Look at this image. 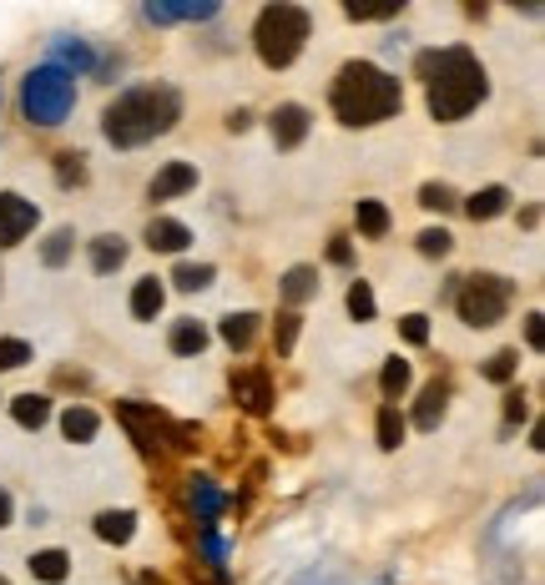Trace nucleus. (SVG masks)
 Instances as JSON below:
<instances>
[{"mask_svg":"<svg viewBox=\"0 0 545 585\" xmlns=\"http://www.w3.org/2000/svg\"><path fill=\"white\" fill-rule=\"evenodd\" d=\"M177 121H182V97H177V87L147 81V87H131L111 101L107 117H101V131H107L111 147L131 152V147H147V141L167 137Z\"/></svg>","mask_w":545,"mask_h":585,"instance_id":"f257e3e1","label":"nucleus"},{"mask_svg":"<svg viewBox=\"0 0 545 585\" xmlns=\"http://www.w3.org/2000/svg\"><path fill=\"white\" fill-rule=\"evenodd\" d=\"M419 71H425V81H429V111H435V121H465L469 111L485 101V91H490L485 66L475 61V51H465V46L425 51L419 56Z\"/></svg>","mask_w":545,"mask_h":585,"instance_id":"f03ea898","label":"nucleus"},{"mask_svg":"<svg viewBox=\"0 0 545 585\" xmlns=\"http://www.w3.org/2000/svg\"><path fill=\"white\" fill-rule=\"evenodd\" d=\"M334 117L344 127H379L404 107V87L374 61H349L334 81Z\"/></svg>","mask_w":545,"mask_h":585,"instance_id":"7ed1b4c3","label":"nucleus"},{"mask_svg":"<svg viewBox=\"0 0 545 585\" xmlns=\"http://www.w3.org/2000/svg\"><path fill=\"white\" fill-rule=\"evenodd\" d=\"M308 11L304 6H288V0H278V6H262L258 11V26H252V46H258L262 66H272V71H284V66L298 61V51H304L308 41Z\"/></svg>","mask_w":545,"mask_h":585,"instance_id":"20e7f679","label":"nucleus"},{"mask_svg":"<svg viewBox=\"0 0 545 585\" xmlns=\"http://www.w3.org/2000/svg\"><path fill=\"white\" fill-rule=\"evenodd\" d=\"M71 107H77V77H66L61 66L46 61L21 81V111L31 127H61Z\"/></svg>","mask_w":545,"mask_h":585,"instance_id":"39448f33","label":"nucleus"},{"mask_svg":"<svg viewBox=\"0 0 545 585\" xmlns=\"http://www.w3.org/2000/svg\"><path fill=\"white\" fill-rule=\"evenodd\" d=\"M449 298H455L459 318H465L469 328H490V324H501L505 308H511L515 282L501 278V272H475V278H455Z\"/></svg>","mask_w":545,"mask_h":585,"instance_id":"423d86ee","label":"nucleus"},{"mask_svg":"<svg viewBox=\"0 0 545 585\" xmlns=\"http://www.w3.org/2000/svg\"><path fill=\"white\" fill-rule=\"evenodd\" d=\"M117 414H121V424H127L131 439H137L147 455H152V449H162V445L197 449V429H192V424H172L162 409H147V404L127 399V404H117Z\"/></svg>","mask_w":545,"mask_h":585,"instance_id":"0eeeda50","label":"nucleus"},{"mask_svg":"<svg viewBox=\"0 0 545 585\" xmlns=\"http://www.w3.org/2000/svg\"><path fill=\"white\" fill-rule=\"evenodd\" d=\"M36 222H41L36 202H26L21 192H0V248H16Z\"/></svg>","mask_w":545,"mask_h":585,"instance_id":"6e6552de","label":"nucleus"},{"mask_svg":"<svg viewBox=\"0 0 545 585\" xmlns=\"http://www.w3.org/2000/svg\"><path fill=\"white\" fill-rule=\"evenodd\" d=\"M268 131H272V147H278V152H294L308 137V111L298 107V101H288V107H278L268 117Z\"/></svg>","mask_w":545,"mask_h":585,"instance_id":"1a4fd4ad","label":"nucleus"},{"mask_svg":"<svg viewBox=\"0 0 545 585\" xmlns=\"http://www.w3.org/2000/svg\"><path fill=\"white\" fill-rule=\"evenodd\" d=\"M232 399L248 414H268L272 409V379L268 369H238L232 374Z\"/></svg>","mask_w":545,"mask_h":585,"instance_id":"9d476101","label":"nucleus"},{"mask_svg":"<svg viewBox=\"0 0 545 585\" xmlns=\"http://www.w3.org/2000/svg\"><path fill=\"white\" fill-rule=\"evenodd\" d=\"M192 187H197V167H192V162H167L162 172L152 177L147 197H152V202H172V197L192 192Z\"/></svg>","mask_w":545,"mask_h":585,"instance_id":"9b49d317","label":"nucleus"},{"mask_svg":"<svg viewBox=\"0 0 545 585\" xmlns=\"http://www.w3.org/2000/svg\"><path fill=\"white\" fill-rule=\"evenodd\" d=\"M187 242H192V232H187V222H177V217H152V222H147V248L152 252H182Z\"/></svg>","mask_w":545,"mask_h":585,"instance_id":"f8f14e48","label":"nucleus"},{"mask_svg":"<svg viewBox=\"0 0 545 585\" xmlns=\"http://www.w3.org/2000/svg\"><path fill=\"white\" fill-rule=\"evenodd\" d=\"M212 16H218V6H212V0H202V6H162V0H152V6H147V21H152V26L212 21Z\"/></svg>","mask_w":545,"mask_h":585,"instance_id":"ddd939ff","label":"nucleus"},{"mask_svg":"<svg viewBox=\"0 0 545 585\" xmlns=\"http://www.w3.org/2000/svg\"><path fill=\"white\" fill-rule=\"evenodd\" d=\"M121 262H127V242H121L117 232H101V238H91V272H97V278L117 272Z\"/></svg>","mask_w":545,"mask_h":585,"instance_id":"4468645a","label":"nucleus"},{"mask_svg":"<svg viewBox=\"0 0 545 585\" xmlns=\"http://www.w3.org/2000/svg\"><path fill=\"white\" fill-rule=\"evenodd\" d=\"M51 66H61L66 77H77V71H91V66H97V56H91L87 41H71V36H66V41L51 46Z\"/></svg>","mask_w":545,"mask_h":585,"instance_id":"2eb2a0df","label":"nucleus"},{"mask_svg":"<svg viewBox=\"0 0 545 585\" xmlns=\"http://www.w3.org/2000/svg\"><path fill=\"white\" fill-rule=\"evenodd\" d=\"M167 344H172L177 358H197L202 348H208V328L197 324V318H177V324H172V338H167Z\"/></svg>","mask_w":545,"mask_h":585,"instance_id":"dca6fc26","label":"nucleus"},{"mask_svg":"<svg viewBox=\"0 0 545 585\" xmlns=\"http://www.w3.org/2000/svg\"><path fill=\"white\" fill-rule=\"evenodd\" d=\"M167 304V288L157 278H137V288H131V314L142 318V324H152L157 314H162Z\"/></svg>","mask_w":545,"mask_h":585,"instance_id":"f3484780","label":"nucleus"},{"mask_svg":"<svg viewBox=\"0 0 545 585\" xmlns=\"http://www.w3.org/2000/svg\"><path fill=\"white\" fill-rule=\"evenodd\" d=\"M97 429H101V419H97V409H87V404H71V409L61 414V434L71 439V445L97 439Z\"/></svg>","mask_w":545,"mask_h":585,"instance_id":"a211bd4d","label":"nucleus"},{"mask_svg":"<svg viewBox=\"0 0 545 585\" xmlns=\"http://www.w3.org/2000/svg\"><path fill=\"white\" fill-rule=\"evenodd\" d=\"M445 404H449V384H445V379L425 384V394H419V409H415L419 429H435V424L445 419Z\"/></svg>","mask_w":545,"mask_h":585,"instance_id":"6ab92c4d","label":"nucleus"},{"mask_svg":"<svg viewBox=\"0 0 545 585\" xmlns=\"http://www.w3.org/2000/svg\"><path fill=\"white\" fill-rule=\"evenodd\" d=\"M97 535L107 545H127L131 535H137V515H131V509H101V515H97Z\"/></svg>","mask_w":545,"mask_h":585,"instance_id":"aec40b11","label":"nucleus"},{"mask_svg":"<svg viewBox=\"0 0 545 585\" xmlns=\"http://www.w3.org/2000/svg\"><path fill=\"white\" fill-rule=\"evenodd\" d=\"M26 565H31V575L41 585H61L66 575H71V555H66V551H36Z\"/></svg>","mask_w":545,"mask_h":585,"instance_id":"412c9836","label":"nucleus"},{"mask_svg":"<svg viewBox=\"0 0 545 585\" xmlns=\"http://www.w3.org/2000/svg\"><path fill=\"white\" fill-rule=\"evenodd\" d=\"M505 207H511V187H480V192L465 202V212L475 217V222H490V217H501Z\"/></svg>","mask_w":545,"mask_h":585,"instance_id":"4be33fe9","label":"nucleus"},{"mask_svg":"<svg viewBox=\"0 0 545 585\" xmlns=\"http://www.w3.org/2000/svg\"><path fill=\"white\" fill-rule=\"evenodd\" d=\"M354 222H359L364 238H384V232H389V207L374 202V197H359V202H354Z\"/></svg>","mask_w":545,"mask_h":585,"instance_id":"5701e85b","label":"nucleus"},{"mask_svg":"<svg viewBox=\"0 0 545 585\" xmlns=\"http://www.w3.org/2000/svg\"><path fill=\"white\" fill-rule=\"evenodd\" d=\"M258 324H262L258 314H228V318H222V344L238 348V354H242V348H252V338H258Z\"/></svg>","mask_w":545,"mask_h":585,"instance_id":"b1692460","label":"nucleus"},{"mask_svg":"<svg viewBox=\"0 0 545 585\" xmlns=\"http://www.w3.org/2000/svg\"><path fill=\"white\" fill-rule=\"evenodd\" d=\"M11 414L21 429H41V424L51 419V399H46V394H21V399H11Z\"/></svg>","mask_w":545,"mask_h":585,"instance_id":"393cba45","label":"nucleus"},{"mask_svg":"<svg viewBox=\"0 0 545 585\" xmlns=\"http://www.w3.org/2000/svg\"><path fill=\"white\" fill-rule=\"evenodd\" d=\"M314 292H318V272L308 268V262H298V268L284 272V298L288 304H308Z\"/></svg>","mask_w":545,"mask_h":585,"instance_id":"a878e982","label":"nucleus"},{"mask_svg":"<svg viewBox=\"0 0 545 585\" xmlns=\"http://www.w3.org/2000/svg\"><path fill=\"white\" fill-rule=\"evenodd\" d=\"M212 278H218V268H212V262H177V272H172V282L182 292H202Z\"/></svg>","mask_w":545,"mask_h":585,"instance_id":"bb28decb","label":"nucleus"},{"mask_svg":"<svg viewBox=\"0 0 545 585\" xmlns=\"http://www.w3.org/2000/svg\"><path fill=\"white\" fill-rule=\"evenodd\" d=\"M71 252H77V232L61 228V232H51V238H46L41 262H46V268H66V262H71Z\"/></svg>","mask_w":545,"mask_h":585,"instance_id":"cd10ccee","label":"nucleus"},{"mask_svg":"<svg viewBox=\"0 0 545 585\" xmlns=\"http://www.w3.org/2000/svg\"><path fill=\"white\" fill-rule=\"evenodd\" d=\"M409 379H415V369H409L404 358H389V364H384V374H379V389H384V399L394 404L404 389H409Z\"/></svg>","mask_w":545,"mask_h":585,"instance_id":"c85d7f7f","label":"nucleus"},{"mask_svg":"<svg viewBox=\"0 0 545 585\" xmlns=\"http://www.w3.org/2000/svg\"><path fill=\"white\" fill-rule=\"evenodd\" d=\"M404 445V414L399 404H384L379 409V449H399Z\"/></svg>","mask_w":545,"mask_h":585,"instance_id":"c756f323","label":"nucleus"},{"mask_svg":"<svg viewBox=\"0 0 545 585\" xmlns=\"http://www.w3.org/2000/svg\"><path fill=\"white\" fill-rule=\"evenodd\" d=\"M192 509L202 515V525H212L222 515V495L208 485V479H192Z\"/></svg>","mask_w":545,"mask_h":585,"instance_id":"7c9ffc66","label":"nucleus"},{"mask_svg":"<svg viewBox=\"0 0 545 585\" xmlns=\"http://www.w3.org/2000/svg\"><path fill=\"white\" fill-rule=\"evenodd\" d=\"M298 324H304V318H298L294 308H288V314H278V324H272V348H278V358L294 354V344H298Z\"/></svg>","mask_w":545,"mask_h":585,"instance_id":"2f4dec72","label":"nucleus"},{"mask_svg":"<svg viewBox=\"0 0 545 585\" xmlns=\"http://www.w3.org/2000/svg\"><path fill=\"white\" fill-rule=\"evenodd\" d=\"M419 207H429V212H449V207H459L455 187L449 182H425L419 187Z\"/></svg>","mask_w":545,"mask_h":585,"instance_id":"473e14b6","label":"nucleus"},{"mask_svg":"<svg viewBox=\"0 0 545 585\" xmlns=\"http://www.w3.org/2000/svg\"><path fill=\"white\" fill-rule=\"evenodd\" d=\"M31 364V344L26 338H0V369H26Z\"/></svg>","mask_w":545,"mask_h":585,"instance_id":"72a5a7b5","label":"nucleus"},{"mask_svg":"<svg viewBox=\"0 0 545 585\" xmlns=\"http://www.w3.org/2000/svg\"><path fill=\"white\" fill-rule=\"evenodd\" d=\"M515 364H521V354L515 348H501V354L485 364V379H495V384H511L515 379Z\"/></svg>","mask_w":545,"mask_h":585,"instance_id":"f704fd0d","label":"nucleus"},{"mask_svg":"<svg viewBox=\"0 0 545 585\" xmlns=\"http://www.w3.org/2000/svg\"><path fill=\"white\" fill-rule=\"evenodd\" d=\"M374 308H379V304H374V288H369V282H354V288H349V314L359 318V324H369Z\"/></svg>","mask_w":545,"mask_h":585,"instance_id":"c9c22d12","label":"nucleus"},{"mask_svg":"<svg viewBox=\"0 0 545 585\" xmlns=\"http://www.w3.org/2000/svg\"><path fill=\"white\" fill-rule=\"evenodd\" d=\"M449 248H455V238H449L445 228H429V232H419V252H425V258H445Z\"/></svg>","mask_w":545,"mask_h":585,"instance_id":"e433bc0d","label":"nucleus"},{"mask_svg":"<svg viewBox=\"0 0 545 585\" xmlns=\"http://www.w3.org/2000/svg\"><path fill=\"white\" fill-rule=\"evenodd\" d=\"M56 162H61V167H56V182H61V187H71V182H81V177H87V167H81L87 157L66 152V157H56Z\"/></svg>","mask_w":545,"mask_h":585,"instance_id":"4c0bfd02","label":"nucleus"},{"mask_svg":"<svg viewBox=\"0 0 545 585\" xmlns=\"http://www.w3.org/2000/svg\"><path fill=\"white\" fill-rule=\"evenodd\" d=\"M399 334L409 338V344H429V318L425 314H404L399 318Z\"/></svg>","mask_w":545,"mask_h":585,"instance_id":"58836bf2","label":"nucleus"},{"mask_svg":"<svg viewBox=\"0 0 545 585\" xmlns=\"http://www.w3.org/2000/svg\"><path fill=\"white\" fill-rule=\"evenodd\" d=\"M328 262H338V268H349V262H354L349 238H334V242H328Z\"/></svg>","mask_w":545,"mask_h":585,"instance_id":"ea45409f","label":"nucleus"},{"mask_svg":"<svg viewBox=\"0 0 545 585\" xmlns=\"http://www.w3.org/2000/svg\"><path fill=\"white\" fill-rule=\"evenodd\" d=\"M505 419H525V394H505Z\"/></svg>","mask_w":545,"mask_h":585,"instance_id":"a19ab883","label":"nucleus"},{"mask_svg":"<svg viewBox=\"0 0 545 585\" xmlns=\"http://www.w3.org/2000/svg\"><path fill=\"white\" fill-rule=\"evenodd\" d=\"M11 515H16V499H11V489H0V531L11 525Z\"/></svg>","mask_w":545,"mask_h":585,"instance_id":"79ce46f5","label":"nucleus"},{"mask_svg":"<svg viewBox=\"0 0 545 585\" xmlns=\"http://www.w3.org/2000/svg\"><path fill=\"white\" fill-rule=\"evenodd\" d=\"M525 334H531V348H541V344H545V334H541V314H531V328H525Z\"/></svg>","mask_w":545,"mask_h":585,"instance_id":"37998d69","label":"nucleus"},{"mask_svg":"<svg viewBox=\"0 0 545 585\" xmlns=\"http://www.w3.org/2000/svg\"><path fill=\"white\" fill-rule=\"evenodd\" d=\"M228 127H232V131H248V127H252V117H248V111H232Z\"/></svg>","mask_w":545,"mask_h":585,"instance_id":"c03bdc74","label":"nucleus"},{"mask_svg":"<svg viewBox=\"0 0 545 585\" xmlns=\"http://www.w3.org/2000/svg\"><path fill=\"white\" fill-rule=\"evenodd\" d=\"M0 585H11V581H6V575H0Z\"/></svg>","mask_w":545,"mask_h":585,"instance_id":"a18cd8bd","label":"nucleus"}]
</instances>
